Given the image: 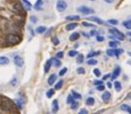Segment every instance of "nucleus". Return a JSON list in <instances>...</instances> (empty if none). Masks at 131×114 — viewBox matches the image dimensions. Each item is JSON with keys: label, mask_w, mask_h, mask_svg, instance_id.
<instances>
[{"label": "nucleus", "mask_w": 131, "mask_h": 114, "mask_svg": "<svg viewBox=\"0 0 131 114\" xmlns=\"http://www.w3.org/2000/svg\"><path fill=\"white\" fill-rule=\"evenodd\" d=\"M56 8L59 12H64L67 10V4L64 0H57V4H56Z\"/></svg>", "instance_id": "5"}, {"label": "nucleus", "mask_w": 131, "mask_h": 114, "mask_svg": "<svg viewBox=\"0 0 131 114\" xmlns=\"http://www.w3.org/2000/svg\"><path fill=\"white\" fill-rule=\"evenodd\" d=\"M127 36H129V37H131V32H127Z\"/></svg>", "instance_id": "58"}, {"label": "nucleus", "mask_w": 131, "mask_h": 114, "mask_svg": "<svg viewBox=\"0 0 131 114\" xmlns=\"http://www.w3.org/2000/svg\"><path fill=\"white\" fill-rule=\"evenodd\" d=\"M72 96H74V98H75V99H76V100L81 99V98H82L81 95H80L79 93H77V92H76V91H72Z\"/></svg>", "instance_id": "29"}, {"label": "nucleus", "mask_w": 131, "mask_h": 114, "mask_svg": "<svg viewBox=\"0 0 131 114\" xmlns=\"http://www.w3.org/2000/svg\"><path fill=\"white\" fill-rule=\"evenodd\" d=\"M63 80L61 79V80H59V82L57 83V84L55 85V89L56 90H59V89H61L62 88V86H63Z\"/></svg>", "instance_id": "27"}, {"label": "nucleus", "mask_w": 131, "mask_h": 114, "mask_svg": "<svg viewBox=\"0 0 131 114\" xmlns=\"http://www.w3.org/2000/svg\"><path fill=\"white\" fill-rule=\"evenodd\" d=\"M13 63L19 68H22L24 64V60L21 55H15L13 57Z\"/></svg>", "instance_id": "6"}, {"label": "nucleus", "mask_w": 131, "mask_h": 114, "mask_svg": "<svg viewBox=\"0 0 131 114\" xmlns=\"http://www.w3.org/2000/svg\"><path fill=\"white\" fill-rule=\"evenodd\" d=\"M120 71H121V69H120V66H116V67H115V69H114V71H113V73H112V76H111L112 80L116 79V78L118 77V76H120Z\"/></svg>", "instance_id": "8"}, {"label": "nucleus", "mask_w": 131, "mask_h": 114, "mask_svg": "<svg viewBox=\"0 0 131 114\" xmlns=\"http://www.w3.org/2000/svg\"><path fill=\"white\" fill-rule=\"evenodd\" d=\"M0 107L4 110H8V111L13 110V105L12 102H10L9 100H3L0 103Z\"/></svg>", "instance_id": "1"}, {"label": "nucleus", "mask_w": 131, "mask_h": 114, "mask_svg": "<svg viewBox=\"0 0 131 114\" xmlns=\"http://www.w3.org/2000/svg\"><path fill=\"white\" fill-rule=\"evenodd\" d=\"M87 113H88V110H85V109H82L79 111V114H87Z\"/></svg>", "instance_id": "50"}, {"label": "nucleus", "mask_w": 131, "mask_h": 114, "mask_svg": "<svg viewBox=\"0 0 131 114\" xmlns=\"http://www.w3.org/2000/svg\"><path fill=\"white\" fill-rule=\"evenodd\" d=\"M28 30L30 31V33H31V37H33V35H34V32H33L32 29L31 28V27H28Z\"/></svg>", "instance_id": "52"}, {"label": "nucleus", "mask_w": 131, "mask_h": 114, "mask_svg": "<svg viewBox=\"0 0 131 114\" xmlns=\"http://www.w3.org/2000/svg\"><path fill=\"white\" fill-rule=\"evenodd\" d=\"M10 84H11L13 86H16V84H17V79H16V78H13V79L10 81Z\"/></svg>", "instance_id": "46"}, {"label": "nucleus", "mask_w": 131, "mask_h": 114, "mask_svg": "<svg viewBox=\"0 0 131 114\" xmlns=\"http://www.w3.org/2000/svg\"><path fill=\"white\" fill-rule=\"evenodd\" d=\"M54 92H55V90L52 89V88H50V89L48 90L47 93H46V96H47L48 98H51L52 96H53L54 94H55Z\"/></svg>", "instance_id": "25"}, {"label": "nucleus", "mask_w": 131, "mask_h": 114, "mask_svg": "<svg viewBox=\"0 0 131 114\" xmlns=\"http://www.w3.org/2000/svg\"><path fill=\"white\" fill-rule=\"evenodd\" d=\"M96 40H97V41H99V42L104 41V37H103V36L97 35V36H96Z\"/></svg>", "instance_id": "45"}, {"label": "nucleus", "mask_w": 131, "mask_h": 114, "mask_svg": "<svg viewBox=\"0 0 131 114\" xmlns=\"http://www.w3.org/2000/svg\"><path fill=\"white\" fill-rule=\"evenodd\" d=\"M110 74H106V75H104V76H103V80H106V79H108V78H110Z\"/></svg>", "instance_id": "53"}, {"label": "nucleus", "mask_w": 131, "mask_h": 114, "mask_svg": "<svg viewBox=\"0 0 131 114\" xmlns=\"http://www.w3.org/2000/svg\"><path fill=\"white\" fill-rule=\"evenodd\" d=\"M51 60L52 62L54 63V65H55V67H60L61 66V61L59 60V58H53Z\"/></svg>", "instance_id": "24"}, {"label": "nucleus", "mask_w": 131, "mask_h": 114, "mask_svg": "<svg viewBox=\"0 0 131 114\" xmlns=\"http://www.w3.org/2000/svg\"><path fill=\"white\" fill-rule=\"evenodd\" d=\"M107 86H108L109 88H111L112 85H111V83H110V82H108V83H107Z\"/></svg>", "instance_id": "57"}, {"label": "nucleus", "mask_w": 131, "mask_h": 114, "mask_svg": "<svg viewBox=\"0 0 131 114\" xmlns=\"http://www.w3.org/2000/svg\"><path fill=\"white\" fill-rule=\"evenodd\" d=\"M78 54V52L76 50H71L68 52V56L69 57H75V56H76Z\"/></svg>", "instance_id": "32"}, {"label": "nucleus", "mask_w": 131, "mask_h": 114, "mask_svg": "<svg viewBox=\"0 0 131 114\" xmlns=\"http://www.w3.org/2000/svg\"><path fill=\"white\" fill-rule=\"evenodd\" d=\"M51 65H52V60H48L47 62H46L45 65H44V72L45 73L49 72L50 68H51Z\"/></svg>", "instance_id": "10"}, {"label": "nucleus", "mask_w": 131, "mask_h": 114, "mask_svg": "<svg viewBox=\"0 0 131 114\" xmlns=\"http://www.w3.org/2000/svg\"><path fill=\"white\" fill-rule=\"evenodd\" d=\"M119 45V42L117 41H110L109 42V45H110V47H112V48H115V47H117Z\"/></svg>", "instance_id": "33"}, {"label": "nucleus", "mask_w": 131, "mask_h": 114, "mask_svg": "<svg viewBox=\"0 0 131 114\" xmlns=\"http://www.w3.org/2000/svg\"><path fill=\"white\" fill-rule=\"evenodd\" d=\"M52 43L54 44L55 45H57L59 44V39L57 38V37H52Z\"/></svg>", "instance_id": "37"}, {"label": "nucleus", "mask_w": 131, "mask_h": 114, "mask_svg": "<svg viewBox=\"0 0 131 114\" xmlns=\"http://www.w3.org/2000/svg\"><path fill=\"white\" fill-rule=\"evenodd\" d=\"M67 67L63 68V69L61 70L60 71H59V76H63L64 74H66V72H67Z\"/></svg>", "instance_id": "43"}, {"label": "nucleus", "mask_w": 131, "mask_h": 114, "mask_svg": "<svg viewBox=\"0 0 131 114\" xmlns=\"http://www.w3.org/2000/svg\"><path fill=\"white\" fill-rule=\"evenodd\" d=\"M87 20H89V21H94V22L98 23V24L100 25H103V21L101 20V19L98 18V17H95V16H91V17H87Z\"/></svg>", "instance_id": "9"}, {"label": "nucleus", "mask_w": 131, "mask_h": 114, "mask_svg": "<svg viewBox=\"0 0 131 114\" xmlns=\"http://www.w3.org/2000/svg\"><path fill=\"white\" fill-rule=\"evenodd\" d=\"M82 24H83V26H84V27H91V28H93V27H95L93 24H92V23H89V22H86V21H83V22H82Z\"/></svg>", "instance_id": "40"}, {"label": "nucleus", "mask_w": 131, "mask_h": 114, "mask_svg": "<svg viewBox=\"0 0 131 114\" xmlns=\"http://www.w3.org/2000/svg\"><path fill=\"white\" fill-rule=\"evenodd\" d=\"M80 37V34L78 33V32H74V33L71 34V36L69 37V40H71V41H76V40H77L78 38H79Z\"/></svg>", "instance_id": "17"}, {"label": "nucleus", "mask_w": 131, "mask_h": 114, "mask_svg": "<svg viewBox=\"0 0 131 114\" xmlns=\"http://www.w3.org/2000/svg\"><path fill=\"white\" fill-rule=\"evenodd\" d=\"M46 30H47V28H46L45 26H39V27H37V28L35 29V31H36V33H38V34L44 33Z\"/></svg>", "instance_id": "19"}, {"label": "nucleus", "mask_w": 131, "mask_h": 114, "mask_svg": "<svg viewBox=\"0 0 131 114\" xmlns=\"http://www.w3.org/2000/svg\"><path fill=\"white\" fill-rule=\"evenodd\" d=\"M13 10H14V11L18 12V13H23V6H22L19 3H15V4H13Z\"/></svg>", "instance_id": "15"}, {"label": "nucleus", "mask_w": 131, "mask_h": 114, "mask_svg": "<svg viewBox=\"0 0 131 114\" xmlns=\"http://www.w3.org/2000/svg\"><path fill=\"white\" fill-rule=\"evenodd\" d=\"M76 71H77L78 74H81V75L85 74V70L83 67H78L77 69H76Z\"/></svg>", "instance_id": "31"}, {"label": "nucleus", "mask_w": 131, "mask_h": 114, "mask_svg": "<svg viewBox=\"0 0 131 114\" xmlns=\"http://www.w3.org/2000/svg\"><path fill=\"white\" fill-rule=\"evenodd\" d=\"M108 22L111 25H117L119 23V21L118 20H115V19H110V20H108Z\"/></svg>", "instance_id": "36"}, {"label": "nucleus", "mask_w": 131, "mask_h": 114, "mask_svg": "<svg viewBox=\"0 0 131 114\" xmlns=\"http://www.w3.org/2000/svg\"><path fill=\"white\" fill-rule=\"evenodd\" d=\"M90 34H91L92 36H94V35H96V36H97V32L95 31V30H92V31L90 32Z\"/></svg>", "instance_id": "55"}, {"label": "nucleus", "mask_w": 131, "mask_h": 114, "mask_svg": "<svg viewBox=\"0 0 131 114\" xmlns=\"http://www.w3.org/2000/svg\"><path fill=\"white\" fill-rule=\"evenodd\" d=\"M93 84L95 85V86H98V85H101L103 84V82L101 80H95L94 82H93Z\"/></svg>", "instance_id": "49"}, {"label": "nucleus", "mask_w": 131, "mask_h": 114, "mask_svg": "<svg viewBox=\"0 0 131 114\" xmlns=\"http://www.w3.org/2000/svg\"><path fill=\"white\" fill-rule=\"evenodd\" d=\"M130 41H131V38H130Z\"/></svg>", "instance_id": "60"}, {"label": "nucleus", "mask_w": 131, "mask_h": 114, "mask_svg": "<svg viewBox=\"0 0 131 114\" xmlns=\"http://www.w3.org/2000/svg\"><path fill=\"white\" fill-rule=\"evenodd\" d=\"M106 54H107V55H109V56H113L114 54V49H108V50L106 51Z\"/></svg>", "instance_id": "38"}, {"label": "nucleus", "mask_w": 131, "mask_h": 114, "mask_svg": "<svg viewBox=\"0 0 131 114\" xmlns=\"http://www.w3.org/2000/svg\"><path fill=\"white\" fill-rule=\"evenodd\" d=\"M56 79H57V75L51 74L50 77H49V79H48V84L50 85V86H52V85L55 83Z\"/></svg>", "instance_id": "11"}, {"label": "nucleus", "mask_w": 131, "mask_h": 114, "mask_svg": "<svg viewBox=\"0 0 131 114\" xmlns=\"http://www.w3.org/2000/svg\"><path fill=\"white\" fill-rule=\"evenodd\" d=\"M123 26L125 27L127 30H131V20H128V21H125L123 22Z\"/></svg>", "instance_id": "26"}, {"label": "nucleus", "mask_w": 131, "mask_h": 114, "mask_svg": "<svg viewBox=\"0 0 131 114\" xmlns=\"http://www.w3.org/2000/svg\"><path fill=\"white\" fill-rule=\"evenodd\" d=\"M86 104L87 105H89V106H93V104H94V103H95V100H94V98L93 97H88L87 99H86Z\"/></svg>", "instance_id": "23"}, {"label": "nucleus", "mask_w": 131, "mask_h": 114, "mask_svg": "<svg viewBox=\"0 0 131 114\" xmlns=\"http://www.w3.org/2000/svg\"><path fill=\"white\" fill-rule=\"evenodd\" d=\"M77 107H78V103H76V101H75L74 103H71V108H72L73 110H76V109L77 108Z\"/></svg>", "instance_id": "48"}, {"label": "nucleus", "mask_w": 131, "mask_h": 114, "mask_svg": "<svg viewBox=\"0 0 131 114\" xmlns=\"http://www.w3.org/2000/svg\"><path fill=\"white\" fill-rule=\"evenodd\" d=\"M96 54H99V53H95V52H91L87 54V58L90 59V58H93V56H95Z\"/></svg>", "instance_id": "42"}, {"label": "nucleus", "mask_w": 131, "mask_h": 114, "mask_svg": "<svg viewBox=\"0 0 131 114\" xmlns=\"http://www.w3.org/2000/svg\"><path fill=\"white\" fill-rule=\"evenodd\" d=\"M51 110L53 113H57V111H59V100L55 99L53 100V102H52V104H51Z\"/></svg>", "instance_id": "7"}, {"label": "nucleus", "mask_w": 131, "mask_h": 114, "mask_svg": "<svg viewBox=\"0 0 131 114\" xmlns=\"http://www.w3.org/2000/svg\"><path fill=\"white\" fill-rule=\"evenodd\" d=\"M120 109H121L122 110H124V111H127L131 114V107L129 106L128 104H122L121 106H120Z\"/></svg>", "instance_id": "21"}, {"label": "nucleus", "mask_w": 131, "mask_h": 114, "mask_svg": "<svg viewBox=\"0 0 131 114\" xmlns=\"http://www.w3.org/2000/svg\"><path fill=\"white\" fill-rule=\"evenodd\" d=\"M93 73H94V75L96 76L97 78H99L100 76H101V71H100L99 69H94V70H93Z\"/></svg>", "instance_id": "39"}, {"label": "nucleus", "mask_w": 131, "mask_h": 114, "mask_svg": "<svg viewBox=\"0 0 131 114\" xmlns=\"http://www.w3.org/2000/svg\"><path fill=\"white\" fill-rule=\"evenodd\" d=\"M56 57H57V58H59V59L63 58V57H64V53H63V52L57 53V54H56Z\"/></svg>", "instance_id": "47"}, {"label": "nucleus", "mask_w": 131, "mask_h": 114, "mask_svg": "<svg viewBox=\"0 0 131 114\" xmlns=\"http://www.w3.org/2000/svg\"><path fill=\"white\" fill-rule=\"evenodd\" d=\"M97 63H98L97 60H95V59H93V58H90L89 60L87 61V64H88V65H96Z\"/></svg>", "instance_id": "28"}, {"label": "nucleus", "mask_w": 131, "mask_h": 114, "mask_svg": "<svg viewBox=\"0 0 131 114\" xmlns=\"http://www.w3.org/2000/svg\"><path fill=\"white\" fill-rule=\"evenodd\" d=\"M16 105H17V107L19 109H22V106H23V104H22L21 102H20L19 100H16Z\"/></svg>", "instance_id": "51"}, {"label": "nucleus", "mask_w": 131, "mask_h": 114, "mask_svg": "<svg viewBox=\"0 0 131 114\" xmlns=\"http://www.w3.org/2000/svg\"><path fill=\"white\" fill-rule=\"evenodd\" d=\"M123 53V49L121 48H118V49H114V54H115V55L116 56H120V54H122Z\"/></svg>", "instance_id": "35"}, {"label": "nucleus", "mask_w": 131, "mask_h": 114, "mask_svg": "<svg viewBox=\"0 0 131 114\" xmlns=\"http://www.w3.org/2000/svg\"><path fill=\"white\" fill-rule=\"evenodd\" d=\"M104 2L107 4H112L114 2V0H104Z\"/></svg>", "instance_id": "54"}, {"label": "nucleus", "mask_w": 131, "mask_h": 114, "mask_svg": "<svg viewBox=\"0 0 131 114\" xmlns=\"http://www.w3.org/2000/svg\"><path fill=\"white\" fill-rule=\"evenodd\" d=\"M79 19H80V16H78V15H69V16L66 17V20H67V21H78Z\"/></svg>", "instance_id": "18"}, {"label": "nucleus", "mask_w": 131, "mask_h": 114, "mask_svg": "<svg viewBox=\"0 0 131 114\" xmlns=\"http://www.w3.org/2000/svg\"><path fill=\"white\" fill-rule=\"evenodd\" d=\"M126 99H131V92L130 93H128V95L126 96Z\"/></svg>", "instance_id": "56"}, {"label": "nucleus", "mask_w": 131, "mask_h": 114, "mask_svg": "<svg viewBox=\"0 0 131 114\" xmlns=\"http://www.w3.org/2000/svg\"><path fill=\"white\" fill-rule=\"evenodd\" d=\"M89 1H92V2H94V1H96V0H89Z\"/></svg>", "instance_id": "59"}, {"label": "nucleus", "mask_w": 131, "mask_h": 114, "mask_svg": "<svg viewBox=\"0 0 131 114\" xmlns=\"http://www.w3.org/2000/svg\"><path fill=\"white\" fill-rule=\"evenodd\" d=\"M84 55L83 54H78V57L76 58V62H78V63H82V62H84Z\"/></svg>", "instance_id": "34"}, {"label": "nucleus", "mask_w": 131, "mask_h": 114, "mask_svg": "<svg viewBox=\"0 0 131 114\" xmlns=\"http://www.w3.org/2000/svg\"><path fill=\"white\" fill-rule=\"evenodd\" d=\"M21 40V37L16 34H9L6 37V41L10 44H18Z\"/></svg>", "instance_id": "3"}, {"label": "nucleus", "mask_w": 131, "mask_h": 114, "mask_svg": "<svg viewBox=\"0 0 131 114\" xmlns=\"http://www.w3.org/2000/svg\"><path fill=\"white\" fill-rule=\"evenodd\" d=\"M114 88H115V90H116L117 92L121 91L122 89L121 83H120V81H115V82H114Z\"/></svg>", "instance_id": "20"}, {"label": "nucleus", "mask_w": 131, "mask_h": 114, "mask_svg": "<svg viewBox=\"0 0 131 114\" xmlns=\"http://www.w3.org/2000/svg\"><path fill=\"white\" fill-rule=\"evenodd\" d=\"M74 102H75L74 96H73L72 95H69V96H67V103H68V104H71V103H74Z\"/></svg>", "instance_id": "30"}, {"label": "nucleus", "mask_w": 131, "mask_h": 114, "mask_svg": "<svg viewBox=\"0 0 131 114\" xmlns=\"http://www.w3.org/2000/svg\"><path fill=\"white\" fill-rule=\"evenodd\" d=\"M77 26H78L77 23L71 22V23H69V24H67V26H66V30H68V31H69V30H75V29H76Z\"/></svg>", "instance_id": "16"}, {"label": "nucleus", "mask_w": 131, "mask_h": 114, "mask_svg": "<svg viewBox=\"0 0 131 114\" xmlns=\"http://www.w3.org/2000/svg\"><path fill=\"white\" fill-rule=\"evenodd\" d=\"M42 6H43L42 0H37L34 5V9L37 10V11H40L42 9Z\"/></svg>", "instance_id": "12"}, {"label": "nucleus", "mask_w": 131, "mask_h": 114, "mask_svg": "<svg viewBox=\"0 0 131 114\" xmlns=\"http://www.w3.org/2000/svg\"><path fill=\"white\" fill-rule=\"evenodd\" d=\"M96 89L98 90V91H103V90L105 89V86L103 84L101 85H98V86H96Z\"/></svg>", "instance_id": "41"}, {"label": "nucleus", "mask_w": 131, "mask_h": 114, "mask_svg": "<svg viewBox=\"0 0 131 114\" xmlns=\"http://www.w3.org/2000/svg\"><path fill=\"white\" fill-rule=\"evenodd\" d=\"M21 1L23 3L25 8H26L28 11H30V10L32 9V4H31V2H29L28 0H21Z\"/></svg>", "instance_id": "22"}, {"label": "nucleus", "mask_w": 131, "mask_h": 114, "mask_svg": "<svg viewBox=\"0 0 131 114\" xmlns=\"http://www.w3.org/2000/svg\"><path fill=\"white\" fill-rule=\"evenodd\" d=\"M76 11L79 12V13H83V14H92V13H94V10L92 9L91 7H88V6H78L76 8Z\"/></svg>", "instance_id": "2"}, {"label": "nucleus", "mask_w": 131, "mask_h": 114, "mask_svg": "<svg viewBox=\"0 0 131 114\" xmlns=\"http://www.w3.org/2000/svg\"><path fill=\"white\" fill-rule=\"evenodd\" d=\"M30 21H32V23H36L37 21H38V19H37V17H35L34 15H32V16L30 17Z\"/></svg>", "instance_id": "44"}, {"label": "nucleus", "mask_w": 131, "mask_h": 114, "mask_svg": "<svg viewBox=\"0 0 131 114\" xmlns=\"http://www.w3.org/2000/svg\"><path fill=\"white\" fill-rule=\"evenodd\" d=\"M110 96H111V95H110V93L109 91H105L104 93L103 94V96H101V98H103V100L104 102H108L109 100L110 99Z\"/></svg>", "instance_id": "14"}, {"label": "nucleus", "mask_w": 131, "mask_h": 114, "mask_svg": "<svg viewBox=\"0 0 131 114\" xmlns=\"http://www.w3.org/2000/svg\"><path fill=\"white\" fill-rule=\"evenodd\" d=\"M9 59L6 56H0V65H6L9 63Z\"/></svg>", "instance_id": "13"}, {"label": "nucleus", "mask_w": 131, "mask_h": 114, "mask_svg": "<svg viewBox=\"0 0 131 114\" xmlns=\"http://www.w3.org/2000/svg\"><path fill=\"white\" fill-rule=\"evenodd\" d=\"M109 32H110V34H112V35L114 36V37L118 38L119 40L125 39V35H124L123 33H121L120 30H117V29H110V30H109Z\"/></svg>", "instance_id": "4"}]
</instances>
